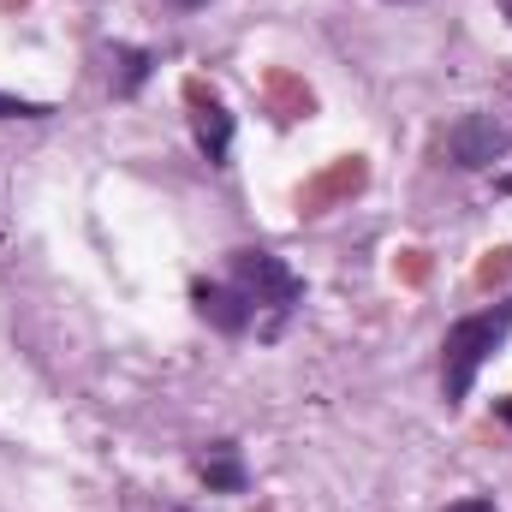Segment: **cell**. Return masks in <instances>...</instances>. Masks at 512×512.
Segmentation results:
<instances>
[{"label":"cell","mask_w":512,"mask_h":512,"mask_svg":"<svg viewBox=\"0 0 512 512\" xmlns=\"http://www.w3.org/2000/svg\"><path fill=\"white\" fill-rule=\"evenodd\" d=\"M507 334H512V298L477 310V316H459V322L447 328V340H441V387H447V399H465V393H471L477 370L489 364V352H495Z\"/></svg>","instance_id":"obj_1"},{"label":"cell","mask_w":512,"mask_h":512,"mask_svg":"<svg viewBox=\"0 0 512 512\" xmlns=\"http://www.w3.org/2000/svg\"><path fill=\"white\" fill-rule=\"evenodd\" d=\"M233 286L251 298V310H274V328H280V316L304 298V280H298L274 251H233Z\"/></svg>","instance_id":"obj_2"},{"label":"cell","mask_w":512,"mask_h":512,"mask_svg":"<svg viewBox=\"0 0 512 512\" xmlns=\"http://www.w3.org/2000/svg\"><path fill=\"white\" fill-rule=\"evenodd\" d=\"M512 155V102L507 108H477L447 131V161L453 167H489Z\"/></svg>","instance_id":"obj_3"},{"label":"cell","mask_w":512,"mask_h":512,"mask_svg":"<svg viewBox=\"0 0 512 512\" xmlns=\"http://www.w3.org/2000/svg\"><path fill=\"white\" fill-rule=\"evenodd\" d=\"M191 304H197V316L209 322V328H221V334H245L251 328V298L239 292V286H209V280H197L191 286Z\"/></svg>","instance_id":"obj_4"},{"label":"cell","mask_w":512,"mask_h":512,"mask_svg":"<svg viewBox=\"0 0 512 512\" xmlns=\"http://www.w3.org/2000/svg\"><path fill=\"white\" fill-rule=\"evenodd\" d=\"M197 477H203L209 489H221V495H239V489H245V465H239V447H233V441H215V447L197 459Z\"/></svg>","instance_id":"obj_5"},{"label":"cell","mask_w":512,"mask_h":512,"mask_svg":"<svg viewBox=\"0 0 512 512\" xmlns=\"http://www.w3.org/2000/svg\"><path fill=\"white\" fill-rule=\"evenodd\" d=\"M191 131H197V149H203L209 161H227V149H233V114H227L221 102H203V108L191 114Z\"/></svg>","instance_id":"obj_6"},{"label":"cell","mask_w":512,"mask_h":512,"mask_svg":"<svg viewBox=\"0 0 512 512\" xmlns=\"http://www.w3.org/2000/svg\"><path fill=\"white\" fill-rule=\"evenodd\" d=\"M114 96H137L143 90V78H149V66H155V54L149 48H114Z\"/></svg>","instance_id":"obj_7"},{"label":"cell","mask_w":512,"mask_h":512,"mask_svg":"<svg viewBox=\"0 0 512 512\" xmlns=\"http://www.w3.org/2000/svg\"><path fill=\"white\" fill-rule=\"evenodd\" d=\"M48 102H24V96H0V120H48Z\"/></svg>","instance_id":"obj_8"},{"label":"cell","mask_w":512,"mask_h":512,"mask_svg":"<svg viewBox=\"0 0 512 512\" xmlns=\"http://www.w3.org/2000/svg\"><path fill=\"white\" fill-rule=\"evenodd\" d=\"M447 512H495V501H483V495H471V501H453Z\"/></svg>","instance_id":"obj_9"},{"label":"cell","mask_w":512,"mask_h":512,"mask_svg":"<svg viewBox=\"0 0 512 512\" xmlns=\"http://www.w3.org/2000/svg\"><path fill=\"white\" fill-rule=\"evenodd\" d=\"M495 417H501V423L512 429V399H501V405H495Z\"/></svg>","instance_id":"obj_10"},{"label":"cell","mask_w":512,"mask_h":512,"mask_svg":"<svg viewBox=\"0 0 512 512\" xmlns=\"http://www.w3.org/2000/svg\"><path fill=\"white\" fill-rule=\"evenodd\" d=\"M173 6H203V0H173Z\"/></svg>","instance_id":"obj_11"}]
</instances>
